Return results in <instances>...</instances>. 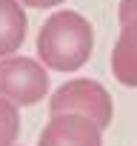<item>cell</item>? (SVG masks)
Masks as SVG:
<instances>
[{"label":"cell","instance_id":"obj_2","mask_svg":"<svg viewBox=\"0 0 137 146\" xmlns=\"http://www.w3.org/2000/svg\"><path fill=\"white\" fill-rule=\"evenodd\" d=\"M49 109L51 115H86L92 117L100 129H106L114 120V100L109 95V89L92 78H74L66 80L63 86H57L49 98Z\"/></svg>","mask_w":137,"mask_h":146},{"label":"cell","instance_id":"obj_1","mask_svg":"<svg viewBox=\"0 0 137 146\" xmlns=\"http://www.w3.org/2000/svg\"><path fill=\"white\" fill-rule=\"evenodd\" d=\"M94 49L92 23L72 9H57L37 32V60L51 72H77Z\"/></svg>","mask_w":137,"mask_h":146},{"label":"cell","instance_id":"obj_6","mask_svg":"<svg viewBox=\"0 0 137 146\" xmlns=\"http://www.w3.org/2000/svg\"><path fill=\"white\" fill-rule=\"evenodd\" d=\"M29 32L26 6L20 0H0V60L14 54Z\"/></svg>","mask_w":137,"mask_h":146},{"label":"cell","instance_id":"obj_4","mask_svg":"<svg viewBox=\"0 0 137 146\" xmlns=\"http://www.w3.org/2000/svg\"><path fill=\"white\" fill-rule=\"evenodd\" d=\"M37 146H103V129L86 115H51Z\"/></svg>","mask_w":137,"mask_h":146},{"label":"cell","instance_id":"obj_5","mask_svg":"<svg viewBox=\"0 0 137 146\" xmlns=\"http://www.w3.org/2000/svg\"><path fill=\"white\" fill-rule=\"evenodd\" d=\"M111 75L117 83L137 89V17L120 23V35L111 52Z\"/></svg>","mask_w":137,"mask_h":146},{"label":"cell","instance_id":"obj_3","mask_svg":"<svg viewBox=\"0 0 137 146\" xmlns=\"http://www.w3.org/2000/svg\"><path fill=\"white\" fill-rule=\"evenodd\" d=\"M49 95V72L40 60L9 54L0 60V98L20 106H37Z\"/></svg>","mask_w":137,"mask_h":146},{"label":"cell","instance_id":"obj_7","mask_svg":"<svg viewBox=\"0 0 137 146\" xmlns=\"http://www.w3.org/2000/svg\"><path fill=\"white\" fill-rule=\"evenodd\" d=\"M20 135V109L0 98V146H17Z\"/></svg>","mask_w":137,"mask_h":146},{"label":"cell","instance_id":"obj_9","mask_svg":"<svg viewBox=\"0 0 137 146\" xmlns=\"http://www.w3.org/2000/svg\"><path fill=\"white\" fill-rule=\"evenodd\" d=\"M23 6H29V9H51V6H60V3H66V0H20Z\"/></svg>","mask_w":137,"mask_h":146},{"label":"cell","instance_id":"obj_8","mask_svg":"<svg viewBox=\"0 0 137 146\" xmlns=\"http://www.w3.org/2000/svg\"><path fill=\"white\" fill-rule=\"evenodd\" d=\"M117 17H120V23H126V20L137 17V0H120V9H117Z\"/></svg>","mask_w":137,"mask_h":146}]
</instances>
